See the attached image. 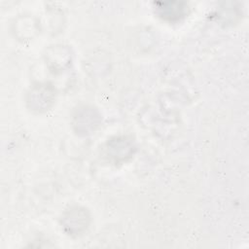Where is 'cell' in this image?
Here are the masks:
<instances>
[{
  "instance_id": "1",
  "label": "cell",
  "mask_w": 249,
  "mask_h": 249,
  "mask_svg": "<svg viewBox=\"0 0 249 249\" xmlns=\"http://www.w3.org/2000/svg\"><path fill=\"white\" fill-rule=\"evenodd\" d=\"M89 216L85 210L75 208L63 219V228L69 235H79L88 227Z\"/></svg>"
},
{
  "instance_id": "2",
  "label": "cell",
  "mask_w": 249,
  "mask_h": 249,
  "mask_svg": "<svg viewBox=\"0 0 249 249\" xmlns=\"http://www.w3.org/2000/svg\"><path fill=\"white\" fill-rule=\"evenodd\" d=\"M29 96L30 97L28 99V102L31 104L32 108L35 109L40 100L38 111L42 109L46 110L49 108V104L53 101V90L51 88L47 87V85H39L38 88L32 89Z\"/></svg>"
}]
</instances>
